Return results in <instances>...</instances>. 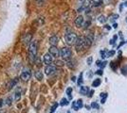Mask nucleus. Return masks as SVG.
<instances>
[{
    "label": "nucleus",
    "mask_w": 127,
    "mask_h": 113,
    "mask_svg": "<svg viewBox=\"0 0 127 113\" xmlns=\"http://www.w3.org/2000/svg\"><path fill=\"white\" fill-rule=\"evenodd\" d=\"M37 55V43L36 41H32L29 46V58L31 61H34L36 59Z\"/></svg>",
    "instance_id": "1"
},
{
    "label": "nucleus",
    "mask_w": 127,
    "mask_h": 113,
    "mask_svg": "<svg viewBox=\"0 0 127 113\" xmlns=\"http://www.w3.org/2000/svg\"><path fill=\"white\" fill-rule=\"evenodd\" d=\"M77 35L75 32H72V31H69V32H66L65 35H64V40H65V43H67L68 45H72V44H75L76 41H77Z\"/></svg>",
    "instance_id": "2"
},
{
    "label": "nucleus",
    "mask_w": 127,
    "mask_h": 113,
    "mask_svg": "<svg viewBox=\"0 0 127 113\" xmlns=\"http://www.w3.org/2000/svg\"><path fill=\"white\" fill-rule=\"evenodd\" d=\"M60 56L62 57L63 59L68 60L72 56V51L69 47H63L60 49Z\"/></svg>",
    "instance_id": "3"
},
{
    "label": "nucleus",
    "mask_w": 127,
    "mask_h": 113,
    "mask_svg": "<svg viewBox=\"0 0 127 113\" xmlns=\"http://www.w3.org/2000/svg\"><path fill=\"white\" fill-rule=\"evenodd\" d=\"M75 47L76 49L79 51V50H83L85 49L86 46V43H85V38L83 37V36H80V37L77 38V41L75 43Z\"/></svg>",
    "instance_id": "4"
},
{
    "label": "nucleus",
    "mask_w": 127,
    "mask_h": 113,
    "mask_svg": "<svg viewBox=\"0 0 127 113\" xmlns=\"http://www.w3.org/2000/svg\"><path fill=\"white\" fill-rule=\"evenodd\" d=\"M20 77H21L22 80L28 81L29 79H31V77H32V72L29 70V69H25V70L21 73Z\"/></svg>",
    "instance_id": "5"
},
{
    "label": "nucleus",
    "mask_w": 127,
    "mask_h": 113,
    "mask_svg": "<svg viewBox=\"0 0 127 113\" xmlns=\"http://www.w3.org/2000/svg\"><path fill=\"white\" fill-rule=\"evenodd\" d=\"M56 71H57V67L55 65H47L46 68H45V72L48 75H53Z\"/></svg>",
    "instance_id": "6"
},
{
    "label": "nucleus",
    "mask_w": 127,
    "mask_h": 113,
    "mask_svg": "<svg viewBox=\"0 0 127 113\" xmlns=\"http://www.w3.org/2000/svg\"><path fill=\"white\" fill-rule=\"evenodd\" d=\"M84 107V104H83V100L82 99H79V100H77V101H73L72 102V108L74 109V110H79L81 108Z\"/></svg>",
    "instance_id": "7"
},
{
    "label": "nucleus",
    "mask_w": 127,
    "mask_h": 113,
    "mask_svg": "<svg viewBox=\"0 0 127 113\" xmlns=\"http://www.w3.org/2000/svg\"><path fill=\"white\" fill-rule=\"evenodd\" d=\"M53 61V56L50 53H47V54H45L44 56V62H45V64L47 65H50L52 63Z\"/></svg>",
    "instance_id": "8"
},
{
    "label": "nucleus",
    "mask_w": 127,
    "mask_h": 113,
    "mask_svg": "<svg viewBox=\"0 0 127 113\" xmlns=\"http://www.w3.org/2000/svg\"><path fill=\"white\" fill-rule=\"evenodd\" d=\"M49 53L52 55L53 57H59L60 56V49L57 46H50L49 47Z\"/></svg>",
    "instance_id": "9"
},
{
    "label": "nucleus",
    "mask_w": 127,
    "mask_h": 113,
    "mask_svg": "<svg viewBox=\"0 0 127 113\" xmlns=\"http://www.w3.org/2000/svg\"><path fill=\"white\" fill-rule=\"evenodd\" d=\"M84 22H85V19H84V16H82V15H79V16L77 17L76 19H75V25H76V27H81L84 26Z\"/></svg>",
    "instance_id": "10"
},
{
    "label": "nucleus",
    "mask_w": 127,
    "mask_h": 113,
    "mask_svg": "<svg viewBox=\"0 0 127 113\" xmlns=\"http://www.w3.org/2000/svg\"><path fill=\"white\" fill-rule=\"evenodd\" d=\"M59 42V38L56 35H52L49 38V43L51 44V46H57V43Z\"/></svg>",
    "instance_id": "11"
},
{
    "label": "nucleus",
    "mask_w": 127,
    "mask_h": 113,
    "mask_svg": "<svg viewBox=\"0 0 127 113\" xmlns=\"http://www.w3.org/2000/svg\"><path fill=\"white\" fill-rule=\"evenodd\" d=\"M89 92H90V90L87 86H82L81 89H80V93L83 94V95H86Z\"/></svg>",
    "instance_id": "12"
},
{
    "label": "nucleus",
    "mask_w": 127,
    "mask_h": 113,
    "mask_svg": "<svg viewBox=\"0 0 127 113\" xmlns=\"http://www.w3.org/2000/svg\"><path fill=\"white\" fill-rule=\"evenodd\" d=\"M17 82H18V78H13V79H11V82H10V84H9V86H8V89H9V90H11L13 87L16 86Z\"/></svg>",
    "instance_id": "13"
},
{
    "label": "nucleus",
    "mask_w": 127,
    "mask_h": 113,
    "mask_svg": "<svg viewBox=\"0 0 127 113\" xmlns=\"http://www.w3.org/2000/svg\"><path fill=\"white\" fill-rule=\"evenodd\" d=\"M34 75H35V78H36L37 80H42L43 79V73L41 71H36Z\"/></svg>",
    "instance_id": "14"
},
{
    "label": "nucleus",
    "mask_w": 127,
    "mask_h": 113,
    "mask_svg": "<svg viewBox=\"0 0 127 113\" xmlns=\"http://www.w3.org/2000/svg\"><path fill=\"white\" fill-rule=\"evenodd\" d=\"M101 81L100 78H97V79H95V80L92 82V87H94V88H96V87H99L100 85H101Z\"/></svg>",
    "instance_id": "15"
},
{
    "label": "nucleus",
    "mask_w": 127,
    "mask_h": 113,
    "mask_svg": "<svg viewBox=\"0 0 127 113\" xmlns=\"http://www.w3.org/2000/svg\"><path fill=\"white\" fill-rule=\"evenodd\" d=\"M72 88L71 87H69V88H67L66 89V91H65V92H66V94H67V96H68V98L71 100L72 99Z\"/></svg>",
    "instance_id": "16"
},
{
    "label": "nucleus",
    "mask_w": 127,
    "mask_h": 113,
    "mask_svg": "<svg viewBox=\"0 0 127 113\" xmlns=\"http://www.w3.org/2000/svg\"><path fill=\"white\" fill-rule=\"evenodd\" d=\"M20 97H21V90L20 89H18L17 91L15 92V101H18V100H20Z\"/></svg>",
    "instance_id": "17"
},
{
    "label": "nucleus",
    "mask_w": 127,
    "mask_h": 113,
    "mask_svg": "<svg viewBox=\"0 0 127 113\" xmlns=\"http://www.w3.org/2000/svg\"><path fill=\"white\" fill-rule=\"evenodd\" d=\"M69 103H68V100L67 99H65V98H62V100H61V102H60V106H67Z\"/></svg>",
    "instance_id": "18"
},
{
    "label": "nucleus",
    "mask_w": 127,
    "mask_h": 113,
    "mask_svg": "<svg viewBox=\"0 0 127 113\" xmlns=\"http://www.w3.org/2000/svg\"><path fill=\"white\" fill-rule=\"evenodd\" d=\"M106 16H104V15H100V16L98 17V21L100 22V23H101V24H103V23H105L106 22Z\"/></svg>",
    "instance_id": "19"
},
{
    "label": "nucleus",
    "mask_w": 127,
    "mask_h": 113,
    "mask_svg": "<svg viewBox=\"0 0 127 113\" xmlns=\"http://www.w3.org/2000/svg\"><path fill=\"white\" fill-rule=\"evenodd\" d=\"M58 106H59L58 103H54V104L52 105V107H51V108H50V113H54V112H55V110L57 109Z\"/></svg>",
    "instance_id": "20"
},
{
    "label": "nucleus",
    "mask_w": 127,
    "mask_h": 113,
    "mask_svg": "<svg viewBox=\"0 0 127 113\" xmlns=\"http://www.w3.org/2000/svg\"><path fill=\"white\" fill-rule=\"evenodd\" d=\"M101 104H104L105 103V100L106 98H107V93L106 92H102V93H101Z\"/></svg>",
    "instance_id": "21"
},
{
    "label": "nucleus",
    "mask_w": 127,
    "mask_h": 113,
    "mask_svg": "<svg viewBox=\"0 0 127 113\" xmlns=\"http://www.w3.org/2000/svg\"><path fill=\"white\" fill-rule=\"evenodd\" d=\"M101 4H102V0H100V1H93V2H92V6H94V7H100Z\"/></svg>",
    "instance_id": "22"
},
{
    "label": "nucleus",
    "mask_w": 127,
    "mask_h": 113,
    "mask_svg": "<svg viewBox=\"0 0 127 113\" xmlns=\"http://www.w3.org/2000/svg\"><path fill=\"white\" fill-rule=\"evenodd\" d=\"M82 83H83V73H81L80 74V76H79V78H78V82H77V84L78 85H82Z\"/></svg>",
    "instance_id": "23"
},
{
    "label": "nucleus",
    "mask_w": 127,
    "mask_h": 113,
    "mask_svg": "<svg viewBox=\"0 0 127 113\" xmlns=\"http://www.w3.org/2000/svg\"><path fill=\"white\" fill-rule=\"evenodd\" d=\"M64 64V62L62 60H56L55 61V66H63Z\"/></svg>",
    "instance_id": "24"
},
{
    "label": "nucleus",
    "mask_w": 127,
    "mask_h": 113,
    "mask_svg": "<svg viewBox=\"0 0 127 113\" xmlns=\"http://www.w3.org/2000/svg\"><path fill=\"white\" fill-rule=\"evenodd\" d=\"M90 23H91V22H90V20H87V21L85 22V24H84V28H87V27H89Z\"/></svg>",
    "instance_id": "25"
},
{
    "label": "nucleus",
    "mask_w": 127,
    "mask_h": 113,
    "mask_svg": "<svg viewBox=\"0 0 127 113\" xmlns=\"http://www.w3.org/2000/svg\"><path fill=\"white\" fill-rule=\"evenodd\" d=\"M91 108H99V106H98V104L96 102H93L92 104H91Z\"/></svg>",
    "instance_id": "26"
},
{
    "label": "nucleus",
    "mask_w": 127,
    "mask_h": 113,
    "mask_svg": "<svg viewBox=\"0 0 127 113\" xmlns=\"http://www.w3.org/2000/svg\"><path fill=\"white\" fill-rule=\"evenodd\" d=\"M114 54H115V51H114V50L109 51V52H107V57H111V56H113Z\"/></svg>",
    "instance_id": "27"
},
{
    "label": "nucleus",
    "mask_w": 127,
    "mask_h": 113,
    "mask_svg": "<svg viewBox=\"0 0 127 113\" xmlns=\"http://www.w3.org/2000/svg\"><path fill=\"white\" fill-rule=\"evenodd\" d=\"M92 60H93V58L92 57H89L88 59H87V64L90 65L91 63H92Z\"/></svg>",
    "instance_id": "28"
},
{
    "label": "nucleus",
    "mask_w": 127,
    "mask_h": 113,
    "mask_svg": "<svg viewBox=\"0 0 127 113\" xmlns=\"http://www.w3.org/2000/svg\"><path fill=\"white\" fill-rule=\"evenodd\" d=\"M105 53H106L105 50H103V51H101V58H102V59H104V58H106Z\"/></svg>",
    "instance_id": "29"
},
{
    "label": "nucleus",
    "mask_w": 127,
    "mask_h": 113,
    "mask_svg": "<svg viewBox=\"0 0 127 113\" xmlns=\"http://www.w3.org/2000/svg\"><path fill=\"white\" fill-rule=\"evenodd\" d=\"M117 18H119V15H118V14H114V15H113V16H112V20H113V21H114V20H116ZM111 19H110V20H111Z\"/></svg>",
    "instance_id": "30"
},
{
    "label": "nucleus",
    "mask_w": 127,
    "mask_h": 113,
    "mask_svg": "<svg viewBox=\"0 0 127 113\" xmlns=\"http://www.w3.org/2000/svg\"><path fill=\"white\" fill-rule=\"evenodd\" d=\"M106 63H107L106 61H102V62L101 63V66H100V67H101V68H104V67H105Z\"/></svg>",
    "instance_id": "31"
},
{
    "label": "nucleus",
    "mask_w": 127,
    "mask_h": 113,
    "mask_svg": "<svg viewBox=\"0 0 127 113\" xmlns=\"http://www.w3.org/2000/svg\"><path fill=\"white\" fill-rule=\"evenodd\" d=\"M96 74H97V75H101L103 73H102V70H101V69H100V70H98L97 72H96Z\"/></svg>",
    "instance_id": "32"
},
{
    "label": "nucleus",
    "mask_w": 127,
    "mask_h": 113,
    "mask_svg": "<svg viewBox=\"0 0 127 113\" xmlns=\"http://www.w3.org/2000/svg\"><path fill=\"white\" fill-rule=\"evenodd\" d=\"M7 104H8V105H11V98H8V100H7Z\"/></svg>",
    "instance_id": "33"
},
{
    "label": "nucleus",
    "mask_w": 127,
    "mask_h": 113,
    "mask_svg": "<svg viewBox=\"0 0 127 113\" xmlns=\"http://www.w3.org/2000/svg\"><path fill=\"white\" fill-rule=\"evenodd\" d=\"M96 63H97V65H98V66H101V60H97V62H96Z\"/></svg>",
    "instance_id": "34"
},
{
    "label": "nucleus",
    "mask_w": 127,
    "mask_h": 113,
    "mask_svg": "<svg viewBox=\"0 0 127 113\" xmlns=\"http://www.w3.org/2000/svg\"><path fill=\"white\" fill-rule=\"evenodd\" d=\"M93 93H94V91H90L89 92V97H91L93 95Z\"/></svg>",
    "instance_id": "35"
},
{
    "label": "nucleus",
    "mask_w": 127,
    "mask_h": 113,
    "mask_svg": "<svg viewBox=\"0 0 127 113\" xmlns=\"http://www.w3.org/2000/svg\"><path fill=\"white\" fill-rule=\"evenodd\" d=\"M3 102H4V101H3L2 99H1V100H0V108L2 107V105H3Z\"/></svg>",
    "instance_id": "36"
},
{
    "label": "nucleus",
    "mask_w": 127,
    "mask_h": 113,
    "mask_svg": "<svg viewBox=\"0 0 127 113\" xmlns=\"http://www.w3.org/2000/svg\"><path fill=\"white\" fill-rule=\"evenodd\" d=\"M85 108H87V109H88V110H89L90 109V108H91V107H90V106H86V107H85Z\"/></svg>",
    "instance_id": "37"
},
{
    "label": "nucleus",
    "mask_w": 127,
    "mask_h": 113,
    "mask_svg": "<svg viewBox=\"0 0 127 113\" xmlns=\"http://www.w3.org/2000/svg\"><path fill=\"white\" fill-rule=\"evenodd\" d=\"M113 27H114V28H116L118 26H117V24H114V25H113Z\"/></svg>",
    "instance_id": "38"
},
{
    "label": "nucleus",
    "mask_w": 127,
    "mask_h": 113,
    "mask_svg": "<svg viewBox=\"0 0 127 113\" xmlns=\"http://www.w3.org/2000/svg\"><path fill=\"white\" fill-rule=\"evenodd\" d=\"M75 80H76V77L73 76V77H72V81H75Z\"/></svg>",
    "instance_id": "39"
},
{
    "label": "nucleus",
    "mask_w": 127,
    "mask_h": 113,
    "mask_svg": "<svg viewBox=\"0 0 127 113\" xmlns=\"http://www.w3.org/2000/svg\"><path fill=\"white\" fill-rule=\"evenodd\" d=\"M93 1H100V0H93Z\"/></svg>",
    "instance_id": "40"
},
{
    "label": "nucleus",
    "mask_w": 127,
    "mask_h": 113,
    "mask_svg": "<svg viewBox=\"0 0 127 113\" xmlns=\"http://www.w3.org/2000/svg\"><path fill=\"white\" fill-rule=\"evenodd\" d=\"M125 5H126V6H127V1H126V3H125Z\"/></svg>",
    "instance_id": "41"
},
{
    "label": "nucleus",
    "mask_w": 127,
    "mask_h": 113,
    "mask_svg": "<svg viewBox=\"0 0 127 113\" xmlns=\"http://www.w3.org/2000/svg\"><path fill=\"white\" fill-rule=\"evenodd\" d=\"M67 113H71V112H70V111H67Z\"/></svg>",
    "instance_id": "42"
},
{
    "label": "nucleus",
    "mask_w": 127,
    "mask_h": 113,
    "mask_svg": "<svg viewBox=\"0 0 127 113\" xmlns=\"http://www.w3.org/2000/svg\"><path fill=\"white\" fill-rule=\"evenodd\" d=\"M81 1H83V0H81Z\"/></svg>",
    "instance_id": "43"
}]
</instances>
